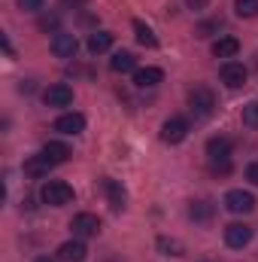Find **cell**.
Returning a JSON list of instances; mask_svg holds the SVG:
<instances>
[{"label": "cell", "mask_w": 258, "mask_h": 262, "mask_svg": "<svg viewBox=\"0 0 258 262\" xmlns=\"http://www.w3.org/2000/svg\"><path fill=\"white\" fill-rule=\"evenodd\" d=\"M207 156H210V168L228 174L231 171V140L228 137H210L207 140Z\"/></svg>", "instance_id": "6da1fadb"}, {"label": "cell", "mask_w": 258, "mask_h": 262, "mask_svg": "<svg viewBox=\"0 0 258 262\" xmlns=\"http://www.w3.org/2000/svg\"><path fill=\"white\" fill-rule=\"evenodd\" d=\"M40 198H43L46 204H52V207H64V204L73 201V186L64 183V180H49V183H43Z\"/></svg>", "instance_id": "7a4b0ae2"}, {"label": "cell", "mask_w": 258, "mask_h": 262, "mask_svg": "<svg viewBox=\"0 0 258 262\" xmlns=\"http://www.w3.org/2000/svg\"><path fill=\"white\" fill-rule=\"evenodd\" d=\"M189 110H192L197 119H207L213 110H216V95L207 89V85H197L189 92Z\"/></svg>", "instance_id": "3957f363"}, {"label": "cell", "mask_w": 258, "mask_h": 262, "mask_svg": "<svg viewBox=\"0 0 258 262\" xmlns=\"http://www.w3.org/2000/svg\"><path fill=\"white\" fill-rule=\"evenodd\" d=\"M70 229H73L76 238H94V235L100 232V220H97L94 213H76V216L70 220Z\"/></svg>", "instance_id": "277c9868"}, {"label": "cell", "mask_w": 258, "mask_h": 262, "mask_svg": "<svg viewBox=\"0 0 258 262\" xmlns=\"http://www.w3.org/2000/svg\"><path fill=\"white\" fill-rule=\"evenodd\" d=\"M249 241H252V226H246V223H231V226H225V244H228V247L243 250Z\"/></svg>", "instance_id": "5b68a950"}, {"label": "cell", "mask_w": 258, "mask_h": 262, "mask_svg": "<svg viewBox=\"0 0 258 262\" xmlns=\"http://www.w3.org/2000/svg\"><path fill=\"white\" fill-rule=\"evenodd\" d=\"M225 207L231 213H249V210H255V195L246 192V189H231L225 195Z\"/></svg>", "instance_id": "8992f818"}, {"label": "cell", "mask_w": 258, "mask_h": 262, "mask_svg": "<svg viewBox=\"0 0 258 262\" xmlns=\"http://www.w3.org/2000/svg\"><path fill=\"white\" fill-rule=\"evenodd\" d=\"M76 49H79L76 34H70V31H55V37H52V52H55L58 58H73Z\"/></svg>", "instance_id": "52a82bcc"}, {"label": "cell", "mask_w": 258, "mask_h": 262, "mask_svg": "<svg viewBox=\"0 0 258 262\" xmlns=\"http://www.w3.org/2000/svg\"><path fill=\"white\" fill-rule=\"evenodd\" d=\"M189 134V122L183 116H170L164 125H161V140L164 143H183Z\"/></svg>", "instance_id": "ba28073f"}, {"label": "cell", "mask_w": 258, "mask_h": 262, "mask_svg": "<svg viewBox=\"0 0 258 262\" xmlns=\"http://www.w3.org/2000/svg\"><path fill=\"white\" fill-rule=\"evenodd\" d=\"M219 76H222V82H225L228 89H240L249 73H246V67L240 64V61H225L222 70H219Z\"/></svg>", "instance_id": "9c48e42d"}, {"label": "cell", "mask_w": 258, "mask_h": 262, "mask_svg": "<svg viewBox=\"0 0 258 262\" xmlns=\"http://www.w3.org/2000/svg\"><path fill=\"white\" fill-rule=\"evenodd\" d=\"M43 101H46L49 107H70V104H73V89L64 85V82H55V85H49V89L43 92Z\"/></svg>", "instance_id": "30bf717a"}, {"label": "cell", "mask_w": 258, "mask_h": 262, "mask_svg": "<svg viewBox=\"0 0 258 262\" xmlns=\"http://www.w3.org/2000/svg\"><path fill=\"white\" fill-rule=\"evenodd\" d=\"M100 186H104V192H107V201H110V207L113 210H122L125 207V189H122V183L119 180H113V177H104L100 180Z\"/></svg>", "instance_id": "8fae6325"}, {"label": "cell", "mask_w": 258, "mask_h": 262, "mask_svg": "<svg viewBox=\"0 0 258 262\" xmlns=\"http://www.w3.org/2000/svg\"><path fill=\"white\" fill-rule=\"evenodd\" d=\"M55 131L61 134H82L85 131V116L82 113H64L55 119Z\"/></svg>", "instance_id": "7c38bea8"}, {"label": "cell", "mask_w": 258, "mask_h": 262, "mask_svg": "<svg viewBox=\"0 0 258 262\" xmlns=\"http://www.w3.org/2000/svg\"><path fill=\"white\" fill-rule=\"evenodd\" d=\"M134 82L140 89H155L158 82H164V70L161 67H140V70H134Z\"/></svg>", "instance_id": "4fadbf2b"}, {"label": "cell", "mask_w": 258, "mask_h": 262, "mask_svg": "<svg viewBox=\"0 0 258 262\" xmlns=\"http://www.w3.org/2000/svg\"><path fill=\"white\" fill-rule=\"evenodd\" d=\"M88 256V250H85V244L76 238V241H64L61 247H58V259L61 262H85Z\"/></svg>", "instance_id": "5bb4252c"}, {"label": "cell", "mask_w": 258, "mask_h": 262, "mask_svg": "<svg viewBox=\"0 0 258 262\" xmlns=\"http://www.w3.org/2000/svg\"><path fill=\"white\" fill-rule=\"evenodd\" d=\"M43 156H46L52 165H64L73 152H70V146H67V143H61V140H49V143L43 146Z\"/></svg>", "instance_id": "9a60e30c"}, {"label": "cell", "mask_w": 258, "mask_h": 262, "mask_svg": "<svg viewBox=\"0 0 258 262\" xmlns=\"http://www.w3.org/2000/svg\"><path fill=\"white\" fill-rule=\"evenodd\" d=\"M88 52L91 55H100V52H107L110 46H113V34L110 31H94V34H88Z\"/></svg>", "instance_id": "2e32d148"}, {"label": "cell", "mask_w": 258, "mask_h": 262, "mask_svg": "<svg viewBox=\"0 0 258 262\" xmlns=\"http://www.w3.org/2000/svg\"><path fill=\"white\" fill-rule=\"evenodd\" d=\"M240 52V43L234 40V37H219L216 43H213V55L216 58H234Z\"/></svg>", "instance_id": "e0dca14e"}, {"label": "cell", "mask_w": 258, "mask_h": 262, "mask_svg": "<svg viewBox=\"0 0 258 262\" xmlns=\"http://www.w3.org/2000/svg\"><path fill=\"white\" fill-rule=\"evenodd\" d=\"M49 171H52V162H49V159H46L43 152L24 162V174H28V177H46Z\"/></svg>", "instance_id": "ac0fdd59"}, {"label": "cell", "mask_w": 258, "mask_h": 262, "mask_svg": "<svg viewBox=\"0 0 258 262\" xmlns=\"http://www.w3.org/2000/svg\"><path fill=\"white\" fill-rule=\"evenodd\" d=\"M134 34H137V43H140V46H146V49H155V46H158V40H155L152 28H149V25H143L140 18H134Z\"/></svg>", "instance_id": "d6986e66"}, {"label": "cell", "mask_w": 258, "mask_h": 262, "mask_svg": "<svg viewBox=\"0 0 258 262\" xmlns=\"http://www.w3.org/2000/svg\"><path fill=\"white\" fill-rule=\"evenodd\" d=\"M134 67H137V58H134L131 52H116V55L110 58V70H113V73H128Z\"/></svg>", "instance_id": "ffe728a7"}, {"label": "cell", "mask_w": 258, "mask_h": 262, "mask_svg": "<svg viewBox=\"0 0 258 262\" xmlns=\"http://www.w3.org/2000/svg\"><path fill=\"white\" fill-rule=\"evenodd\" d=\"M234 9L240 18H252L258 15V0H234Z\"/></svg>", "instance_id": "44dd1931"}, {"label": "cell", "mask_w": 258, "mask_h": 262, "mask_svg": "<svg viewBox=\"0 0 258 262\" xmlns=\"http://www.w3.org/2000/svg\"><path fill=\"white\" fill-rule=\"evenodd\" d=\"M210 213H213V207L207 201H192V207H189V216L192 220H210Z\"/></svg>", "instance_id": "7402d4cb"}, {"label": "cell", "mask_w": 258, "mask_h": 262, "mask_svg": "<svg viewBox=\"0 0 258 262\" xmlns=\"http://www.w3.org/2000/svg\"><path fill=\"white\" fill-rule=\"evenodd\" d=\"M243 125L258 128V101H249V104L243 107Z\"/></svg>", "instance_id": "603a6c76"}, {"label": "cell", "mask_w": 258, "mask_h": 262, "mask_svg": "<svg viewBox=\"0 0 258 262\" xmlns=\"http://www.w3.org/2000/svg\"><path fill=\"white\" fill-rule=\"evenodd\" d=\"M158 247H161L167 256H183V244L173 241V238H158Z\"/></svg>", "instance_id": "cb8c5ba5"}, {"label": "cell", "mask_w": 258, "mask_h": 262, "mask_svg": "<svg viewBox=\"0 0 258 262\" xmlns=\"http://www.w3.org/2000/svg\"><path fill=\"white\" fill-rule=\"evenodd\" d=\"M18 6H21L24 12H37V9L43 6V0H18Z\"/></svg>", "instance_id": "d4e9b609"}, {"label": "cell", "mask_w": 258, "mask_h": 262, "mask_svg": "<svg viewBox=\"0 0 258 262\" xmlns=\"http://www.w3.org/2000/svg\"><path fill=\"white\" fill-rule=\"evenodd\" d=\"M246 180H249L252 186H258V162H252V165L246 168Z\"/></svg>", "instance_id": "484cf974"}, {"label": "cell", "mask_w": 258, "mask_h": 262, "mask_svg": "<svg viewBox=\"0 0 258 262\" xmlns=\"http://www.w3.org/2000/svg\"><path fill=\"white\" fill-rule=\"evenodd\" d=\"M219 25H222V21H207V25H197V37H207V34H210L213 28H219Z\"/></svg>", "instance_id": "4316f807"}, {"label": "cell", "mask_w": 258, "mask_h": 262, "mask_svg": "<svg viewBox=\"0 0 258 262\" xmlns=\"http://www.w3.org/2000/svg\"><path fill=\"white\" fill-rule=\"evenodd\" d=\"M55 25H58L55 15H52V18H40V28H43V31H49V28H55Z\"/></svg>", "instance_id": "83f0119b"}, {"label": "cell", "mask_w": 258, "mask_h": 262, "mask_svg": "<svg viewBox=\"0 0 258 262\" xmlns=\"http://www.w3.org/2000/svg\"><path fill=\"white\" fill-rule=\"evenodd\" d=\"M186 3H189V6H192V9H203V6H207V3H210V0H186Z\"/></svg>", "instance_id": "f1b7e54d"}, {"label": "cell", "mask_w": 258, "mask_h": 262, "mask_svg": "<svg viewBox=\"0 0 258 262\" xmlns=\"http://www.w3.org/2000/svg\"><path fill=\"white\" fill-rule=\"evenodd\" d=\"M61 3H64V6H73V9H76V6H82V3H88V0H61Z\"/></svg>", "instance_id": "f546056e"}, {"label": "cell", "mask_w": 258, "mask_h": 262, "mask_svg": "<svg viewBox=\"0 0 258 262\" xmlns=\"http://www.w3.org/2000/svg\"><path fill=\"white\" fill-rule=\"evenodd\" d=\"M34 262H58V259H49V256H40V259H34Z\"/></svg>", "instance_id": "4dcf8cb0"}]
</instances>
